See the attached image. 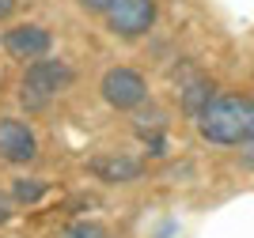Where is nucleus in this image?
<instances>
[{
  "mask_svg": "<svg viewBox=\"0 0 254 238\" xmlns=\"http://www.w3.org/2000/svg\"><path fill=\"white\" fill-rule=\"evenodd\" d=\"M193 129L212 147L254 144V95H212V102L193 117Z\"/></svg>",
  "mask_w": 254,
  "mask_h": 238,
  "instance_id": "nucleus-1",
  "label": "nucleus"
},
{
  "mask_svg": "<svg viewBox=\"0 0 254 238\" xmlns=\"http://www.w3.org/2000/svg\"><path fill=\"white\" fill-rule=\"evenodd\" d=\"M72 87H76V64L64 61V57L46 53L38 61L23 64L19 80H15V102H19V110L27 117H34V114H46Z\"/></svg>",
  "mask_w": 254,
  "mask_h": 238,
  "instance_id": "nucleus-2",
  "label": "nucleus"
},
{
  "mask_svg": "<svg viewBox=\"0 0 254 238\" xmlns=\"http://www.w3.org/2000/svg\"><path fill=\"white\" fill-rule=\"evenodd\" d=\"M95 91L103 98V106L114 110V114H137L140 106L152 102L148 76L140 72V68H133V64H110V68H103Z\"/></svg>",
  "mask_w": 254,
  "mask_h": 238,
  "instance_id": "nucleus-3",
  "label": "nucleus"
},
{
  "mask_svg": "<svg viewBox=\"0 0 254 238\" xmlns=\"http://www.w3.org/2000/svg\"><path fill=\"white\" fill-rule=\"evenodd\" d=\"M159 11H163L159 0H114L110 11L103 15V31H106V38L133 46V42H144L156 31Z\"/></svg>",
  "mask_w": 254,
  "mask_h": 238,
  "instance_id": "nucleus-4",
  "label": "nucleus"
},
{
  "mask_svg": "<svg viewBox=\"0 0 254 238\" xmlns=\"http://www.w3.org/2000/svg\"><path fill=\"white\" fill-rule=\"evenodd\" d=\"M42 159V136L27 114H0V163L4 166H34Z\"/></svg>",
  "mask_w": 254,
  "mask_h": 238,
  "instance_id": "nucleus-5",
  "label": "nucleus"
},
{
  "mask_svg": "<svg viewBox=\"0 0 254 238\" xmlns=\"http://www.w3.org/2000/svg\"><path fill=\"white\" fill-rule=\"evenodd\" d=\"M0 49L19 64L38 61L46 53H53V31L38 19H19V23H11L8 31H0Z\"/></svg>",
  "mask_w": 254,
  "mask_h": 238,
  "instance_id": "nucleus-6",
  "label": "nucleus"
},
{
  "mask_svg": "<svg viewBox=\"0 0 254 238\" xmlns=\"http://www.w3.org/2000/svg\"><path fill=\"white\" fill-rule=\"evenodd\" d=\"M171 80H175V102H179L182 117H197L205 106L212 102V95H216V83L209 80V72H201L197 64H175L171 68Z\"/></svg>",
  "mask_w": 254,
  "mask_h": 238,
  "instance_id": "nucleus-7",
  "label": "nucleus"
},
{
  "mask_svg": "<svg viewBox=\"0 0 254 238\" xmlns=\"http://www.w3.org/2000/svg\"><path fill=\"white\" fill-rule=\"evenodd\" d=\"M148 170V163L129 151H103V155L87 159V174L106 182V186H129V182H140Z\"/></svg>",
  "mask_w": 254,
  "mask_h": 238,
  "instance_id": "nucleus-8",
  "label": "nucleus"
},
{
  "mask_svg": "<svg viewBox=\"0 0 254 238\" xmlns=\"http://www.w3.org/2000/svg\"><path fill=\"white\" fill-rule=\"evenodd\" d=\"M50 189H53V182H46V178H38V174H15L8 182V197L15 200V208H34V204H42L46 197H50Z\"/></svg>",
  "mask_w": 254,
  "mask_h": 238,
  "instance_id": "nucleus-9",
  "label": "nucleus"
},
{
  "mask_svg": "<svg viewBox=\"0 0 254 238\" xmlns=\"http://www.w3.org/2000/svg\"><path fill=\"white\" fill-rule=\"evenodd\" d=\"M152 106V102H148ZM148 106H140L137 110V136L140 140H152V136H167V114L163 110H148Z\"/></svg>",
  "mask_w": 254,
  "mask_h": 238,
  "instance_id": "nucleus-10",
  "label": "nucleus"
},
{
  "mask_svg": "<svg viewBox=\"0 0 254 238\" xmlns=\"http://www.w3.org/2000/svg\"><path fill=\"white\" fill-rule=\"evenodd\" d=\"M61 238H106V227L99 219H72V223H64Z\"/></svg>",
  "mask_w": 254,
  "mask_h": 238,
  "instance_id": "nucleus-11",
  "label": "nucleus"
},
{
  "mask_svg": "<svg viewBox=\"0 0 254 238\" xmlns=\"http://www.w3.org/2000/svg\"><path fill=\"white\" fill-rule=\"evenodd\" d=\"M76 4V11H80V15H91V19H103L106 11H110V4H114V0H72Z\"/></svg>",
  "mask_w": 254,
  "mask_h": 238,
  "instance_id": "nucleus-12",
  "label": "nucleus"
},
{
  "mask_svg": "<svg viewBox=\"0 0 254 238\" xmlns=\"http://www.w3.org/2000/svg\"><path fill=\"white\" fill-rule=\"evenodd\" d=\"M15 212H19V208H15V200L8 197V189H0V231L15 219Z\"/></svg>",
  "mask_w": 254,
  "mask_h": 238,
  "instance_id": "nucleus-13",
  "label": "nucleus"
},
{
  "mask_svg": "<svg viewBox=\"0 0 254 238\" xmlns=\"http://www.w3.org/2000/svg\"><path fill=\"white\" fill-rule=\"evenodd\" d=\"M239 166H243L247 174H254V144H243V147H239Z\"/></svg>",
  "mask_w": 254,
  "mask_h": 238,
  "instance_id": "nucleus-14",
  "label": "nucleus"
},
{
  "mask_svg": "<svg viewBox=\"0 0 254 238\" xmlns=\"http://www.w3.org/2000/svg\"><path fill=\"white\" fill-rule=\"evenodd\" d=\"M15 11H19V0H0V23H8Z\"/></svg>",
  "mask_w": 254,
  "mask_h": 238,
  "instance_id": "nucleus-15",
  "label": "nucleus"
},
{
  "mask_svg": "<svg viewBox=\"0 0 254 238\" xmlns=\"http://www.w3.org/2000/svg\"><path fill=\"white\" fill-rule=\"evenodd\" d=\"M0 83H4V76H0Z\"/></svg>",
  "mask_w": 254,
  "mask_h": 238,
  "instance_id": "nucleus-16",
  "label": "nucleus"
},
{
  "mask_svg": "<svg viewBox=\"0 0 254 238\" xmlns=\"http://www.w3.org/2000/svg\"><path fill=\"white\" fill-rule=\"evenodd\" d=\"M0 238H8V235H0Z\"/></svg>",
  "mask_w": 254,
  "mask_h": 238,
  "instance_id": "nucleus-17",
  "label": "nucleus"
}]
</instances>
